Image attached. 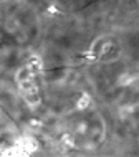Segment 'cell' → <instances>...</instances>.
I'll return each mask as SVG.
<instances>
[{"label": "cell", "mask_w": 139, "mask_h": 157, "mask_svg": "<svg viewBox=\"0 0 139 157\" xmlns=\"http://www.w3.org/2000/svg\"><path fill=\"white\" fill-rule=\"evenodd\" d=\"M88 104H90V96H88V94H83L81 99L78 101V109H86Z\"/></svg>", "instance_id": "6da1fadb"}]
</instances>
